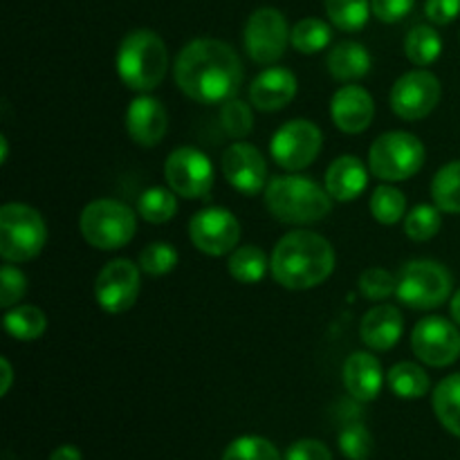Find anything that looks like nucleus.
<instances>
[{
	"label": "nucleus",
	"mask_w": 460,
	"mask_h": 460,
	"mask_svg": "<svg viewBox=\"0 0 460 460\" xmlns=\"http://www.w3.org/2000/svg\"><path fill=\"white\" fill-rule=\"evenodd\" d=\"M328 72L335 81H344V84H353V81L364 79L371 72L373 58L368 49L362 43L355 40H341L328 54Z\"/></svg>",
	"instance_id": "nucleus-23"
},
{
	"label": "nucleus",
	"mask_w": 460,
	"mask_h": 460,
	"mask_svg": "<svg viewBox=\"0 0 460 460\" xmlns=\"http://www.w3.org/2000/svg\"><path fill=\"white\" fill-rule=\"evenodd\" d=\"M407 211V198L400 189L391 184H382L371 196V214L377 223L395 225Z\"/></svg>",
	"instance_id": "nucleus-34"
},
{
	"label": "nucleus",
	"mask_w": 460,
	"mask_h": 460,
	"mask_svg": "<svg viewBox=\"0 0 460 460\" xmlns=\"http://www.w3.org/2000/svg\"><path fill=\"white\" fill-rule=\"evenodd\" d=\"M220 126H223V130L229 137L245 139L252 133V128H254L252 108L245 102H241V99H229L220 108Z\"/></svg>",
	"instance_id": "nucleus-35"
},
{
	"label": "nucleus",
	"mask_w": 460,
	"mask_h": 460,
	"mask_svg": "<svg viewBox=\"0 0 460 460\" xmlns=\"http://www.w3.org/2000/svg\"><path fill=\"white\" fill-rule=\"evenodd\" d=\"M425 13L436 25H449L460 13V0H427Z\"/></svg>",
	"instance_id": "nucleus-43"
},
{
	"label": "nucleus",
	"mask_w": 460,
	"mask_h": 460,
	"mask_svg": "<svg viewBox=\"0 0 460 460\" xmlns=\"http://www.w3.org/2000/svg\"><path fill=\"white\" fill-rule=\"evenodd\" d=\"M404 332V319L395 305L382 304L368 310L359 323L362 341L371 350H391Z\"/></svg>",
	"instance_id": "nucleus-21"
},
{
	"label": "nucleus",
	"mask_w": 460,
	"mask_h": 460,
	"mask_svg": "<svg viewBox=\"0 0 460 460\" xmlns=\"http://www.w3.org/2000/svg\"><path fill=\"white\" fill-rule=\"evenodd\" d=\"M398 288V277L385 268H368L359 277V290L368 301H386L395 295Z\"/></svg>",
	"instance_id": "nucleus-39"
},
{
	"label": "nucleus",
	"mask_w": 460,
	"mask_h": 460,
	"mask_svg": "<svg viewBox=\"0 0 460 460\" xmlns=\"http://www.w3.org/2000/svg\"><path fill=\"white\" fill-rule=\"evenodd\" d=\"M139 270L142 268L128 259H115L103 265L94 281V296L103 313L121 314L133 308L142 290Z\"/></svg>",
	"instance_id": "nucleus-15"
},
{
	"label": "nucleus",
	"mask_w": 460,
	"mask_h": 460,
	"mask_svg": "<svg viewBox=\"0 0 460 460\" xmlns=\"http://www.w3.org/2000/svg\"><path fill=\"white\" fill-rule=\"evenodd\" d=\"M137 211L146 223L162 225L169 223L178 211V193L173 189L151 187L139 196Z\"/></svg>",
	"instance_id": "nucleus-30"
},
{
	"label": "nucleus",
	"mask_w": 460,
	"mask_h": 460,
	"mask_svg": "<svg viewBox=\"0 0 460 460\" xmlns=\"http://www.w3.org/2000/svg\"><path fill=\"white\" fill-rule=\"evenodd\" d=\"M223 460H281V454L261 436H241L225 449Z\"/></svg>",
	"instance_id": "nucleus-36"
},
{
	"label": "nucleus",
	"mask_w": 460,
	"mask_h": 460,
	"mask_svg": "<svg viewBox=\"0 0 460 460\" xmlns=\"http://www.w3.org/2000/svg\"><path fill=\"white\" fill-rule=\"evenodd\" d=\"M452 319L460 326V290L452 296Z\"/></svg>",
	"instance_id": "nucleus-46"
},
{
	"label": "nucleus",
	"mask_w": 460,
	"mask_h": 460,
	"mask_svg": "<svg viewBox=\"0 0 460 460\" xmlns=\"http://www.w3.org/2000/svg\"><path fill=\"white\" fill-rule=\"evenodd\" d=\"M368 184L367 166L355 155H341L328 166L326 171V191L332 200L350 202L362 196Z\"/></svg>",
	"instance_id": "nucleus-22"
},
{
	"label": "nucleus",
	"mask_w": 460,
	"mask_h": 460,
	"mask_svg": "<svg viewBox=\"0 0 460 460\" xmlns=\"http://www.w3.org/2000/svg\"><path fill=\"white\" fill-rule=\"evenodd\" d=\"M223 175L238 193L256 196L268 187V162L263 153L247 142H236L225 151Z\"/></svg>",
	"instance_id": "nucleus-16"
},
{
	"label": "nucleus",
	"mask_w": 460,
	"mask_h": 460,
	"mask_svg": "<svg viewBox=\"0 0 460 460\" xmlns=\"http://www.w3.org/2000/svg\"><path fill=\"white\" fill-rule=\"evenodd\" d=\"M395 295L413 310L438 308L452 295V274L436 261H409L398 272Z\"/></svg>",
	"instance_id": "nucleus-8"
},
{
	"label": "nucleus",
	"mask_w": 460,
	"mask_h": 460,
	"mask_svg": "<svg viewBox=\"0 0 460 460\" xmlns=\"http://www.w3.org/2000/svg\"><path fill=\"white\" fill-rule=\"evenodd\" d=\"M331 117L341 133H364L376 117V103L362 85H341L331 102Z\"/></svg>",
	"instance_id": "nucleus-17"
},
{
	"label": "nucleus",
	"mask_w": 460,
	"mask_h": 460,
	"mask_svg": "<svg viewBox=\"0 0 460 460\" xmlns=\"http://www.w3.org/2000/svg\"><path fill=\"white\" fill-rule=\"evenodd\" d=\"M49 460H84V458H81V452L76 447H72V445H63V447L54 449V452L49 454Z\"/></svg>",
	"instance_id": "nucleus-44"
},
{
	"label": "nucleus",
	"mask_w": 460,
	"mask_h": 460,
	"mask_svg": "<svg viewBox=\"0 0 460 460\" xmlns=\"http://www.w3.org/2000/svg\"><path fill=\"white\" fill-rule=\"evenodd\" d=\"M386 382H389L391 391L404 400L425 398L431 386L425 368L413 362H400L391 367V371L386 373Z\"/></svg>",
	"instance_id": "nucleus-24"
},
{
	"label": "nucleus",
	"mask_w": 460,
	"mask_h": 460,
	"mask_svg": "<svg viewBox=\"0 0 460 460\" xmlns=\"http://www.w3.org/2000/svg\"><path fill=\"white\" fill-rule=\"evenodd\" d=\"M404 52L407 58L418 67H427L443 52L440 34L431 25H416L404 39Z\"/></svg>",
	"instance_id": "nucleus-28"
},
{
	"label": "nucleus",
	"mask_w": 460,
	"mask_h": 460,
	"mask_svg": "<svg viewBox=\"0 0 460 460\" xmlns=\"http://www.w3.org/2000/svg\"><path fill=\"white\" fill-rule=\"evenodd\" d=\"M431 198L445 214H460V160L449 162L434 175Z\"/></svg>",
	"instance_id": "nucleus-29"
},
{
	"label": "nucleus",
	"mask_w": 460,
	"mask_h": 460,
	"mask_svg": "<svg viewBox=\"0 0 460 460\" xmlns=\"http://www.w3.org/2000/svg\"><path fill=\"white\" fill-rule=\"evenodd\" d=\"M425 157V146L416 135L391 130L373 142L368 151V166L371 173L385 182H402L422 169Z\"/></svg>",
	"instance_id": "nucleus-7"
},
{
	"label": "nucleus",
	"mask_w": 460,
	"mask_h": 460,
	"mask_svg": "<svg viewBox=\"0 0 460 460\" xmlns=\"http://www.w3.org/2000/svg\"><path fill=\"white\" fill-rule=\"evenodd\" d=\"M434 411L440 425L460 438V373L445 377L434 391Z\"/></svg>",
	"instance_id": "nucleus-25"
},
{
	"label": "nucleus",
	"mask_w": 460,
	"mask_h": 460,
	"mask_svg": "<svg viewBox=\"0 0 460 460\" xmlns=\"http://www.w3.org/2000/svg\"><path fill=\"white\" fill-rule=\"evenodd\" d=\"M443 227V216L436 205H418L404 218V234L411 241L425 243L431 241Z\"/></svg>",
	"instance_id": "nucleus-33"
},
{
	"label": "nucleus",
	"mask_w": 460,
	"mask_h": 460,
	"mask_svg": "<svg viewBox=\"0 0 460 460\" xmlns=\"http://www.w3.org/2000/svg\"><path fill=\"white\" fill-rule=\"evenodd\" d=\"M286 16L274 7H261L247 18L245 52L259 66H272L286 54L290 40Z\"/></svg>",
	"instance_id": "nucleus-10"
},
{
	"label": "nucleus",
	"mask_w": 460,
	"mask_h": 460,
	"mask_svg": "<svg viewBox=\"0 0 460 460\" xmlns=\"http://www.w3.org/2000/svg\"><path fill=\"white\" fill-rule=\"evenodd\" d=\"M189 236L196 250L207 256H225L236 250L241 241V223L225 207H207L189 223Z\"/></svg>",
	"instance_id": "nucleus-14"
},
{
	"label": "nucleus",
	"mask_w": 460,
	"mask_h": 460,
	"mask_svg": "<svg viewBox=\"0 0 460 460\" xmlns=\"http://www.w3.org/2000/svg\"><path fill=\"white\" fill-rule=\"evenodd\" d=\"M4 331L18 341H34L43 337L45 328H48V319H45L43 310L36 305H16L9 310L3 319Z\"/></svg>",
	"instance_id": "nucleus-27"
},
{
	"label": "nucleus",
	"mask_w": 460,
	"mask_h": 460,
	"mask_svg": "<svg viewBox=\"0 0 460 460\" xmlns=\"http://www.w3.org/2000/svg\"><path fill=\"white\" fill-rule=\"evenodd\" d=\"M416 0H371V12L382 22H398L409 16Z\"/></svg>",
	"instance_id": "nucleus-41"
},
{
	"label": "nucleus",
	"mask_w": 460,
	"mask_h": 460,
	"mask_svg": "<svg viewBox=\"0 0 460 460\" xmlns=\"http://www.w3.org/2000/svg\"><path fill=\"white\" fill-rule=\"evenodd\" d=\"M332 40L331 27L319 18H304L290 31V43L301 54H317L326 49Z\"/></svg>",
	"instance_id": "nucleus-32"
},
{
	"label": "nucleus",
	"mask_w": 460,
	"mask_h": 460,
	"mask_svg": "<svg viewBox=\"0 0 460 460\" xmlns=\"http://www.w3.org/2000/svg\"><path fill=\"white\" fill-rule=\"evenodd\" d=\"M286 460H332L331 449L313 438L296 440L286 452Z\"/></svg>",
	"instance_id": "nucleus-42"
},
{
	"label": "nucleus",
	"mask_w": 460,
	"mask_h": 460,
	"mask_svg": "<svg viewBox=\"0 0 460 460\" xmlns=\"http://www.w3.org/2000/svg\"><path fill=\"white\" fill-rule=\"evenodd\" d=\"M27 292V279L25 274L12 263L3 265L0 270V308H12L18 305V301L25 296Z\"/></svg>",
	"instance_id": "nucleus-40"
},
{
	"label": "nucleus",
	"mask_w": 460,
	"mask_h": 460,
	"mask_svg": "<svg viewBox=\"0 0 460 460\" xmlns=\"http://www.w3.org/2000/svg\"><path fill=\"white\" fill-rule=\"evenodd\" d=\"M173 76L189 99L214 106L236 97L245 72L232 45L218 39H198L178 54Z\"/></svg>",
	"instance_id": "nucleus-1"
},
{
	"label": "nucleus",
	"mask_w": 460,
	"mask_h": 460,
	"mask_svg": "<svg viewBox=\"0 0 460 460\" xmlns=\"http://www.w3.org/2000/svg\"><path fill=\"white\" fill-rule=\"evenodd\" d=\"M137 265L151 277H164L178 265V250L171 243H151L139 252Z\"/></svg>",
	"instance_id": "nucleus-38"
},
{
	"label": "nucleus",
	"mask_w": 460,
	"mask_h": 460,
	"mask_svg": "<svg viewBox=\"0 0 460 460\" xmlns=\"http://www.w3.org/2000/svg\"><path fill=\"white\" fill-rule=\"evenodd\" d=\"M344 386L358 402H373L380 395L385 373L382 364L371 353H353L344 362Z\"/></svg>",
	"instance_id": "nucleus-20"
},
{
	"label": "nucleus",
	"mask_w": 460,
	"mask_h": 460,
	"mask_svg": "<svg viewBox=\"0 0 460 460\" xmlns=\"http://www.w3.org/2000/svg\"><path fill=\"white\" fill-rule=\"evenodd\" d=\"M81 236L90 247L102 252L119 250L133 241L137 232V218L133 209L119 200H94L81 211Z\"/></svg>",
	"instance_id": "nucleus-6"
},
{
	"label": "nucleus",
	"mask_w": 460,
	"mask_h": 460,
	"mask_svg": "<svg viewBox=\"0 0 460 460\" xmlns=\"http://www.w3.org/2000/svg\"><path fill=\"white\" fill-rule=\"evenodd\" d=\"M265 207L286 225H313L331 214L332 198L310 178L279 175L265 187Z\"/></svg>",
	"instance_id": "nucleus-3"
},
{
	"label": "nucleus",
	"mask_w": 460,
	"mask_h": 460,
	"mask_svg": "<svg viewBox=\"0 0 460 460\" xmlns=\"http://www.w3.org/2000/svg\"><path fill=\"white\" fill-rule=\"evenodd\" d=\"M332 25L341 31H359L371 16V0H323Z\"/></svg>",
	"instance_id": "nucleus-31"
},
{
	"label": "nucleus",
	"mask_w": 460,
	"mask_h": 460,
	"mask_svg": "<svg viewBox=\"0 0 460 460\" xmlns=\"http://www.w3.org/2000/svg\"><path fill=\"white\" fill-rule=\"evenodd\" d=\"M337 443H340L341 454L349 460H368L373 454V447H376L371 431L362 422H346L344 429L340 431Z\"/></svg>",
	"instance_id": "nucleus-37"
},
{
	"label": "nucleus",
	"mask_w": 460,
	"mask_h": 460,
	"mask_svg": "<svg viewBox=\"0 0 460 460\" xmlns=\"http://www.w3.org/2000/svg\"><path fill=\"white\" fill-rule=\"evenodd\" d=\"M0 367H3V386H0V395H7L9 386H12V380H13V371H12V364H9L7 358L0 359Z\"/></svg>",
	"instance_id": "nucleus-45"
},
{
	"label": "nucleus",
	"mask_w": 460,
	"mask_h": 460,
	"mask_svg": "<svg viewBox=\"0 0 460 460\" xmlns=\"http://www.w3.org/2000/svg\"><path fill=\"white\" fill-rule=\"evenodd\" d=\"M440 88L438 76L431 75L429 70H411L407 75L400 76L391 88V111L404 121H418L431 115L440 102Z\"/></svg>",
	"instance_id": "nucleus-12"
},
{
	"label": "nucleus",
	"mask_w": 460,
	"mask_h": 460,
	"mask_svg": "<svg viewBox=\"0 0 460 460\" xmlns=\"http://www.w3.org/2000/svg\"><path fill=\"white\" fill-rule=\"evenodd\" d=\"M169 67L166 45L155 31L135 30L124 36L117 52V75L121 84L137 93H148L162 84Z\"/></svg>",
	"instance_id": "nucleus-4"
},
{
	"label": "nucleus",
	"mask_w": 460,
	"mask_h": 460,
	"mask_svg": "<svg viewBox=\"0 0 460 460\" xmlns=\"http://www.w3.org/2000/svg\"><path fill=\"white\" fill-rule=\"evenodd\" d=\"M164 175L169 189L187 200L205 198L214 187V164L205 153L193 146L175 148L164 162Z\"/></svg>",
	"instance_id": "nucleus-11"
},
{
	"label": "nucleus",
	"mask_w": 460,
	"mask_h": 460,
	"mask_svg": "<svg viewBox=\"0 0 460 460\" xmlns=\"http://www.w3.org/2000/svg\"><path fill=\"white\" fill-rule=\"evenodd\" d=\"M296 76L288 67H268L261 72L250 85L252 106L263 112H274L286 108L296 94Z\"/></svg>",
	"instance_id": "nucleus-19"
},
{
	"label": "nucleus",
	"mask_w": 460,
	"mask_h": 460,
	"mask_svg": "<svg viewBox=\"0 0 460 460\" xmlns=\"http://www.w3.org/2000/svg\"><path fill=\"white\" fill-rule=\"evenodd\" d=\"M166 126H169V117L160 99L142 94L130 102L126 111V130L135 144L146 148L157 146L166 135Z\"/></svg>",
	"instance_id": "nucleus-18"
},
{
	"label": "nucleus",
	"mask_w": 460,
	"mask_h": 460,
	"mask_svg": "<svg viewBox=\"0 0 460 460\" xmlns=\"http://www.w3.org/2000/svg\"><path fill=\"white\" fill-rule=\"evenodd\" d=\"M322 146L323 135L317 124L308 119H292L274 133L270 155L281 169L304 171L317 160Z\"/></svg>",
	"instance_id": "nucleus-9"
},
{
	"label": "nucleus",
	"mask_w": 460,
	"mask_h": 460,
	"mask_svg": "<svg viewBox=\"0 0 460 460\" xmlns=\"http://www.w3.org/2000/svg\"><path fill=\"white\" fill-rule=\"evenodd\" d=\"M411 349L427 367L445 368L460 358V331L445 317H425L413 326Z\"/></svg>",
	"instance_id": "nucleus-13"
},
{
	"label": "nucleus",
	"mask_w": 460,
	"mask_h": 460,
	"mask_svg": "<svg viewBox=\"0 0 460 460\" xmlns=\"http://www.w3.org/2000/svg\"><path fill=\"white\" fill-rule=\"evenodd\" d=\"M268 256L261 247L256 245H245L236 247V250L229 254L227 270L238 283H245V286H252V283L263 281V277L268 274Z\"/></svg>",
	"instance_id": "nucleus-26"
},
{
	"label": "nucleus",
	"mask_w": 460,
	"mask_h": 460,
	"mask_svg": "<svg viewBox=\"0 0 460 460\" xmlns=\"http://www.w3.org/2000/svg\"><path fill=\"white\" fill-rule=\"evenodd\" d=\"M270 270L279 286L310 290L326 281L335 270V250L322 234L296 229L277 243Z\"/></svg>",
	"instance_id": "nucleus-2"
},
{
	"label": "nucleus",
	"mask_w": 460,
	"mask_h": 460,
	"mask_svg": "<svg viewBox=\"0 0 460 460\" xmlns=\"http://www.w3.org/2000/svg\"><path fill=\"white\" fill-rule=\"evenodd\" d=\"M48 241L45 220L34 207L7 202L0 209V256L4 263H25L43 252Z\"/></svg>",
	"instance_id": "nucleus-5"
}]
</instances>
